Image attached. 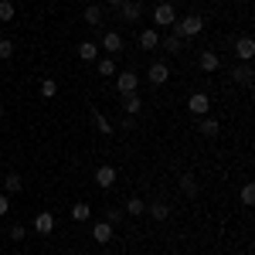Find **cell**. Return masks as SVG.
<instances>
[{
  "instance_id": "484cf974",
  "label": "cell",
  "mask_w": 255,
  "mask_h": 255,
  "mask_svg": "<svg viewBox=\"0 0 255 255\" xmlns=\"http://www.w3.org/2000/svg\"><path fill=\"white\" fill-rule=\"evenodd\" d=\"M96 129L99 133H102V136H109V133H113V123H109V116H106V113H96Z\"/></svg>"
},
{
  "instance_id": "52a82bcc",
  "label": "cell",
  "mask_w": 255,
  "mask_h": 255,
  "mask_svg": "<svg viewBox=\"0 0 255 255\" xmlns=\"http://www.w3.org/2000/svg\"><path fill=\"white\" fill-rule=\"evenodd\" d=\"M187 109H191L194 116H208V109H211V99H208V92H194V96L187 99Z\"/></svg>"
},
{
  "instance_id": "603a6c76",
  "label": "cell",
  "mask_w": 255,
  "mask_h": 255,
  "mask_svg": "<svg viewBox=\"0 0 255 255\" xmlns=\"http://www.w3.org/2000/svg\"><path fill=\"white\" fill-rule=\"evenodd\" d=\"M180 191L187 197H197V180H194V174H180Z\"/></svg>"
},
{
  "instance_id": "f1b7e54d",
  "label": "cell",
  "mask_w": 255,
  "mask_h": 255,
  "mask_svg": "<svg viewBox=\"0 0 255 255\" xmlns=\"http://www.w3.org/2000/svg\"><path fill=\"white\" fill-rule=\"evenodd\" d=\"M14 14H17L14 3H10V0H0V20H14Z\"/></svg>"
},
{
  "instance_id": "ba28073f",
  "label": "cell",
  "mask_w": 255,
  "mask_h": 255,
  "mask_svg": "<svg viewBox=\"0 0 255 255\" xmlns=\"http://www.w3.org/2000/svg\"><path fill=\"white\" fill-rule=\"evenodd\" d=\"M119 14H123V20H126V24L139 20V17H143V0H126V3L119 7Z\"/></svg>"
},
{
  "instance_id": "d590c367",
  "label": "cell",
  "mask_w": 255,
  "mask_h": 255,
  "mask_svg": "<svg viewBox=\"0 0 255 255\" xmlns=\"http://www.w3.org/2000/svg\"><path fill=\"white\" fill-rule=\"evenodd\" d=\"M102 255H113V252H102Z\"/></svg>"
},
{
  "instance_id": "ac0fdd59",
  "label": "cell",
  "mask_w": 255,
  "mask_h": 255,
  "mask_svg": "<svg viewBox=\"0 0 255 255\" xmlns=\"http://www.w3.org/2000/svg\"><path fill=\"white\" fill-rule=\"evenodd\" d=\"M20 187H24V180H20V174H7L3 177V194H20Z\"/></svg>"
},
{
  "instance_id": "d6986e66",
  "label": "cell",
  "mask_w": 255,
  "mask_h": 255,
  "mask_svg": "<svg viewBox=\"0 0 255 255\" xmlns=\"http://www.w3.org/2000/svg\"><path fill=\"white\" fill-rule=\"evenodd\" d=\"M146 211L153 215V221H167V218H170V204H167V201H153Z\"/></svg>"
},
{
  "instance_id": "5bb4252c",
  "label": "cell",
  "mask_w": 255,
  "mask_h": 255,
  "mask_svg": "<svg viewBox=\"0 0 255 255\" xmlns=\"http://www.w3.org/2000/svg\"><path fill=\"white\" fill-rule=\"evenodd\" d=\"M180 34H177V31H170V34H167V38H160V48H163V51H167V55H180Z\"/></svg>"
},
{
  "instance_id": "e0dca14e",
  "label": "cell",
  "mask_w": 255,
  "mask_h": 255,
  "mask_svg": "<svg viewBox=\"0 0 255 255\" xmlns=\"http://www.w3.org/2000/svg\"><path fill=\"white\" fill-rule=\"evenodd\" d=\"M79 58L82 61H96L99 58V41H82L79 44Z\"/></svg>"
},
{
  "instance_id": "836d02e7",
  "label": "cell",
  "mask_w": 255,
  "mask_h": 255,
  "mask_svg": "<svg viewBox=\"0 0 255 255\" xmlns=\"http://www.w3.org/2000/svg\"><path fill=\"white\" fill-rule=\"evenodd\" d=\"M123 3H126V0H109V7H116V10L123 7Z\"/></svg>"
},
{
  "instance_id": "8992f818",
  "label": "cell",
  "mask_w": 255,
  "mask_h": 255,
  "mask_svg": "<svg viewBox=\"0 0 255 255\" xmlns=\"http://www.w3.org/2000/svg\"><path fill=\"white\" fill-rule=\"evenodd\" d=\"M146 79H150V85H163V82L170 79V65L167 61H153L150 72H146Z\"/></svg>"
},
{
  "instance_id": "d4e9b609",
  "label": "cell",
  "mask_w": 255,
  "mask_h": 255,
  "mask_svg": "<svg viewBox=\"0 0 255 255\" xmlns=\"http://www.w3.org/2000/svg\"><path fill=\"white\" fill-rule=\"evenodd\" d=\"M38 92H41V99H55V96H58V82H55V79H41Z\"/></svg>"
},
{
  "instance_id": "83f0119b",
  "label": "cell",
  "mask_w": 255,
  "mask_h": 255,
  "mask_svg": "<svg viewBox=\"0 0 255 255\" xmlns=\"http://www.w3.org/2000/svg\"><path fill=\"white\" fill-rule=\"evenodd\" d=\"M99 75H116V58H102L99 61Z\"/></svg>"
},
{
  "instance_id": "1f68e13d",
  "label": "cell",
  "mask_w": 255,
  "mask_h": 255,
  "mask_svg": "<svg viewBox=\"0 0 255 255\" xmlns=\"http://www.w3.org/2000/svg\"><path fill=\"white\" fill-rule=\"evenodd\" d=\"M106 221H109V225H113V228H116L119 221H123V211H109V215H106Z\"/></svg>"
},
{
  "instance_id": "2e32d148",
  "label": "cell",
  "mask_w": 255,
  "mask_h": 255,
  "mask_svg": "<svg viewBox=\"0 0 255 255\" xmlns=\"http://www.w3.org/2000/svg\"><path fill=\"white\" fill-rule=\"evenodd\" d=\"M82 20H85L89 27H99V24H102V7H99V3H89L85 14H82Z\"/></svg>"
},
{
  "instance_id": "7402d4cb",
  "label": "cell",
  "mask_w": 255,
  "mask_h": 255,
  "mask_svg": "<svg viewBox=\"0 0 255 255\" xmlns=\"http://www.w3.org/2000/svg\"><path fill=\"white\" fill-rule=\"evenodd\" d=\"M126 215H133V218L146 215V201H143V197H129V201H126Z\"/></svg>"
},
{
  "instance_id": "e575fe53",
  "label": "cell",
  "mask_w": 255,
  "mask_h": 255,
  "mask_svg": "<svg viewBox=\"0 0 255 255\" xmlns=\"http://www.w3.org/2000/svg\"><path fill=\"white\" fill-rule=\"evenodd\" d=\"M0 119H3V102H0Z\"/></svg>"
},
{
  "instance_id": "4316f807",
  "label": "cell",
  "mask_w": 255,
  "mask_h": 255,
  "mask_svg": "<svg viewBox=\"0 0 255 255\" xmlns=\"http://www.w3.org/2000/svg\"><path fill=\"white\" fill-rule=\"evenodd\" d=\"M7 58H14V41L0 38V61H7Z\"/></svg>"
},
{
  "instance_id": "cb8c5ba5",
  "label": "cell",
  "mask_w": 255,
  "mask_h": 255,
  "mask_svg": "<svg viewBox=\"0 0 255 255\" xmlns=\"http://www.w3.org/2000/svg\"><path fill=\"white\" fill-rule=\"evenodd\" d=\"M232 75H235V82H242V85H252V65H249V61H245V65H238Z\"/></svg>"
},
{
  "instance_id": "4dcf8cb0",
  "label": "cell",
  "mask_w": 255,
  "mask_h": 255,
  "mask_svg": "<svg viewBox=\"0 0 255 255\" xmlns=\"http://www.w3.org/2000/svg\"><path fill=\"white\" fill-rule=\"evenodd\" d=\"M10 238H14V242H24V238H27V228H24V225H14V228H10Z\"/></svg>"
},
{
  "instance_id": "9a60e30c",
  "label": "cell",
  "mask_w": 255,
  "mask_h": 255,
  "mask_svg": "<svg viewBox=\"0 0 255 255\" xmlns=\"http://www.w3.org/2000/svg\"><path fill=\"white\" fill-rule=\"evenodd\" d=\"M201 68H204V72H208V75H211V72H218V68H221V58H218L215 51H201Z\"/></svg>"
},
{
  "instance_id": "30bf717a",
  "label": "cell",
  "mask_w": 255,
  "mask_h": 255,
  "mask_svg": "<svg viewBox=\"0 0 255 255\" xmlns=\"http://www.w3.org/2000/svg\"><path fill=\"white\" fill-rule=\"evenodd\" d=\"M92 238H96L99 245H109V242H113V225H109L106 218L96 221V225H92Z\"/></svg>"
},
{
  "instance_id": "9c48e42d",
  "label": "cell",
  "mask_w": 255,
  "mask_h": 255,
  "mask_svg": "<svg viewBox=\"0 0 255 255\" xmlns=\"http://www.w3.org/2000/svg\"><path fill=\"white\" fill-rule=\"evenodd\" d=\"M116 167H109V163H99L96 167V184L99 187H113V184H116Z\"/></svg>"
},
{
  "instance_id": "4fadbf2b",
  "label": "cell",
  "mask_w": 255,
  "mask_h": 255,
  "mask_svg": "<svg viewBox=\"0 0 255 255\" xmlns=\"http://www.w3.org/2000/svg\"><path fill=\"white\" fill-rule=\"evenodd\" d=\"M218 129H221V126H218V119L215 116H201V123H197V133H201V136H218Z\"/></svg>"
},
{
  "instance_id": "d6a6232c",
  "label": "cell",
  "mask_w": 255,
  "mask_h": 255,
  "mask_svg": "<svg viewBox=\"0 0 255 255\" xmlns=\"http://www.w3.org/2000/svg\"><path fill=\"white\" fill-rule=\"evenodd\" d=\"M7 211H10V197H7V194H0V218L7 215Z\"/></svg>"
},
{
  "instance_id": "5b68a950",
  "label": "cell",
  "mask_w": 255,
  "mask_h": 255,
  "mask_svg": "<svg viewBox=\"0 0 255 255\" xmlns=\"http://www.w3.org/2000/svg\"><path fill=\"white\" fill-rule=\"evenodd\" d=\"M31 228H34V235H41V238L51 235V232H55V215H51V211H38Z\"/></svg>"
},
{
  "instance_id": "8fae6325",
  "label": "cell",
  "mask_w": 255,
  "mask_h": 255,
  "mask_svg": "<svg viewBox=\"0 0 255 255\" xmlns=\"http://www.w3.org/2000/svg\"><path fill=\"white\" fill-rule=\"evenodd\" d=\"M235 55L242 61H252V55H255V41L249 38V34H242V38L235 41Z\"/></svg>"
},
{
  "instance_id": "3957f363",
  "label": "cell",
  "mask_w": 255,
  "mask_h": 255,
  "mask_svg": "<svg viewBox=\"0 0 255 255\" xmlns=\"http://www.w3.org/2000/svg\"><path fill=\"white\" fill-rule=\"evenodd\" d=\"M174 20H177L174 3H157V7H153V24H157V27H174Z\"/></svg>"
},
{
  "instance_id": "ffe728a7",
  "label": "cell",
  "mask_w": 255,
  "mask_h": 255,
  "mask_svg": "<svg viewBox=\"0 0 255 255\" xmlns=\"http://www.w3.org/2000/svg\"><path fill=\"white\" fill-rule=\"evenodd\" d=\"M123 99H126V102H123V109H126L123 116H136L139 109H143V99H139L136 92H133V96H123Z\"/></svg>"
},
{
  "instance_id": "44dd1931",
  "label": "cell",
  "mask_w": 255,
  "mask_h": 255,
  "mask_svg": "<svg viewBox=\"0 0 255 255\" xmlns=\"http://www.w3.org/2000/svg\"><path fill=\"white\" fill-rule=\"evenodd\" d=\"M89 218H92V208L85 201H75L72 204V221H89Z\"/></svg>"
},
{
  "instance_id": "7c38bea8",
  "label": "cell",
  "mask_w": 255,
  "mask_h": 255,
  "mask_svg": "<svg viewBox=\"0 0 255 255\" xmlns=\"http://www.w3.org/2000/svg\"><path fill=\"white\" fill-rule=\"evenodd\" d=\"M139 48H143V51H153V48H160L157 27H143V31H139Z\"/></svg>"
},
{
  "instance_id": "277c9868",
  "label": "cell",
  "mask_w": 255,
  "mask_h": 255,
  "mask_svg": "<svg viewBox=\"0 0 255 255\" xmlns=\"http://www.w3.org/2000/svg\"><path fill=\"white\" fill-rule=\"evenodd\" d=\"M99 48H102V51H109V55L116 58V55H123L126 41H123V34H119V31H106V34H102V44H99Z\"/></svg>"
},
{
  "instance_id": "7a4b0ae2",
  "label": "cell",
  "mask_w": 255,
  "mask_h": 255,
  "mask_svg": "<svg viewBox=\"0 0 255 255\" xmlns=\"http://www.w3.org/2000/svg\"><path fill=\"white\" fill-rule=\"evenodd\" d=\"M136 89H139V75H136V72L126 68V72H119V75H116V92H119V96H133Z\"/></svg>"
},
{
  "instance_id": "6da1fadb",
  "label": "cell",
  "mask_w": 255,
  "mask_h": 255,
  "mask_svg": "<svg viewBox=\"0 0 255 255\" xmlns=\"http://www.w3.org/2000/svg\"><path fill=\"white\" fill-rule=\"evenodd\" d=\"M170 31H177L180 38H197V34L204 31V17H201V14H187V17H177Z\"/></svg>"
},
{
  "instance_id": "f546056e",
  "label": "cell",
  "mask_w": 255,
  "mask_h": 255,
  "mask_svg": "<svg viewBox=\"0 0 255 255\" xmlns=\"http://www.w3.org/2000/svg\"><path fill=\"white\" fill-rule=\"evenodd\" d=\"M242 204H245V208H252V204H255V187H252V184L242 187Z\"/></svg>"
}]
</instances>
